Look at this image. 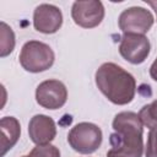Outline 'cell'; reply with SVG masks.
Segmentation results:
<instances>
[{"instance_id": "cell-6", "label": "cell", "mask_w": 157, "mask_h": 157, "mask_svg": "<svg viewBox=\"0 0 157 157\" xmlns=\"http://www.w3.org/2000/svg\"><path fill=\"white\" fill-rule=\"evenodd\" d=\"M66 86L59 80H45L36 88V101L45 109H59L66 103Z\"/></svg>"}, {"instance_id": "cell-8", "label": "cell", "mask_w": 157, "mask_h": 157, "mask_svg": "<svg viewBox=\"0 0 157 157\" xmlns=\"http://www.w3.org/2000/svg\"><path fill=\"white\" fill-rule=\"evenodd\" d=\"M151 44L146 36L123 34L119 44V53L130 64L137 65L144 63L150 54Z\"/></svg>"}, {"instance_id": "cell-19", "label": "cell", "mask_w": 157, "mask_h": 157, "mask_svg": "<svg viewBox=\"0 0 157 157\" xmlns=\"http://www.w3.org/2000/svg\"><path fill=\"white\" fill-rule=\"evenodd\" d=\"M22 157H33L32 155H26V156H22Z\"/></svg>"}, {"instance_id": "cell-11", "label": "cell", "mask_w": 157, "mask_h": 157, "mask_svg": "<svg viewBox=\"0 0 157 157\" xmlns=\"http://www.w3.org/2000/svg\"><path fill=\"white\" fill-rule=\"evenodd\" d=\"M1 140H0V157H4L20 139L21 126L15 117H4L0 120Z\"/></svg>"}, {"instance_id": "cell-9", "label": "cell", "mask_w": 157, "mask_h": 157, "mask_svg": "<svg viewBox=\"0 0 157 157\" xmlns=\"http://www.w3.org/2000/svg\"><path fill=\"white\" fill-rule=\"evenodd\" d=\"M63 25V13L59 7L52 4H40L33 12L34 28L44 34L58 32Z\"/></svg>"}, {"instance_id": "cell-7", "label": "cell", "mask_w": 157, "mask_h": 157, "mask_svg": "<svg viewBox=\"0 0 157 157\" xmlns=\"http://www.w3.org/2000/svg\"><path fill=\"white\" fill-rule=\"evenodd\" d=\"M71 17L77 26L93 28L104 18V6L98 0L75 1L71 7Z\"/></svg>"}, {"instance_id": "cell-2", "label": "cell", "mask_w": 157, "mask_h": 157, "mask_svg": "<svg viewBox=\"0 0 157 157\" xmlns=\"http://www.w3.org/2000/svg\"><path fill=\"white\" fill-rule=\"evenodd\" d=\"M98 90L114 104L130 103L136 93L135 77L114 63L102 64L94 75Z\"/></svg>"}, {"instance_id": "cell-16", "label": "cell", "mask_w": 157, "mask_h": 157, "mask_svg": "<svg viewBox=\"0 0 157 157\" xmlns=\"http://www.w3.org/2000/svg\"><path fill=\"white\" fill-rule=\"evenodd\" d=\"M150 76H151V78H152L153 81L157 82V58H156V60L152 63V65L150 66Z\"/></svg>"}, {"instance_id": "cell-3", "label": "cell", "mask_w": 157, "mask_h": 157, "mask_svg": "<svg viewBox=\"0 0 157 157\" xmlns=\"http://www.w3.org/2000/svg\"><path fill=\"white\" fill-rule=\"evenodd\" d=\"M20 64L28 72H42L53 66L55 54L53 49L39 40H28L20 52Z\"/></svg>"}, {"instance_id": "cell-1", "label": "cell", "mask_w": 157, "mask_h": 157, "mask_svg": "<svg viewBox=\"0 0 157 157\" xmlns=\"http://www.w3.org/2000/svg\"><path fill=\"white\" fill-rule=\"evenodd\" d=\"M114 132L110 135V150L107 152L118 157H142L144 124L134 112L118 113L112 123Z\"/></svg>"}, {"instance_id": "cell-4", "label": "cell", "mask_w": 157, "mask_h": 157, "mask_svg": "<svg viewBox=\"0 0 157 157\" xmlns=\"http://www.w3.org/2000/svg\"><path fill=\"white\" fill-rule=\"evenodd\" d=\"M102 140L103 135L101 128L87 121L76 124L67 134V142L70 147L82 155H90L97 151L102 144Z\"/></svg>"}, {"instance_id": "cell-5", "label": "cell", "mask_w": 157, "mask_h": 157, "mask_svg": "<svg viewBox=\"0 0 157 157\" xmlns=\"http://www.w3.org/2000/svg\"><path fill=\"white\" fill-rule=\"evenodd\" d=\"M155 18L152 13L140 6L125 9L118 18L119 28L124 34H142L147 33L152 27Z\"/></svg>"}, {"instance_id": "cell-17", "label": "cell", "mask_w": 157, "mask_h": 157, "mask_svg": "<svg viewBox=\"0 0 157 157\" xmlns=\"http://www.w3.org/2000/svg\"><path fill=\"white\" fill-rule=\"evenodd\" d=\"M146 4L150 5V6L155 10V12H156V17H157V1H147V0H146Z\"/></svg>"}, {"instance_id": "cell-12", "label": "cell", "mask_w": 157, "mask_h": 157, "mask_svg": "<svg viewBox=\"0 0 157 157\" xmlns=\"http://www.w3.org/2000/svg\"><path fill=\"white\" fill-rule=\"evenodd\" d=\"M15 48V33L4 21L0 23V56L5 58Z\"/></svg>"}, {"instance_id": "cell-13", "label": "cell", "mask_w": 157, "mask_h": 157, "mask_svg": "<svg viewBox=\"0 0 157 157\" xmlns=\"http://www.w3.org/2000/svg\"><path fill=\"white\" fill-rule=\"evenodd\" d=\"M139 117L145 126L150 130L157 128V99L150 104H146L139 112Z\"/></svg>"}, {"instance_id": "cell-15", "label": "cell", "mask_w": 157, "mask_h": 157, "mask_svg": "<svg viewBox=\"0 0 157 157\" xmlns=\"http://www.w3.org/2000/svg\"><path fill=\"white\" fill-rule=\"evenodd\" d=\"M145 155L146 157H157V128L151 129L148 132Z\"/></svg>"}, {"instance_id": "cell-18", "label": "cell", "mask_w": 157, "mask_h": 157, "mask_svg": "<svg viewBox=\"0 0 157 157\" xmlns=\"http://www.w3.org/2000/svg\"><path fill=\"white\" fill-rule=\"evenodd\" d=\"M107 157H118V156H114V155H109V153H107Z\"/></svg>"}, {"instance_id": "cell-14", "label": "cell", "mask_w": 157, "mask_h": 157, "mask_svg": "<svg viewBox=\"0 0 157 157\" xmlns=\"http://www.w3.org/2000/svg\"><path fill=\"white\" fill-rule=\"evenodd\" d=\"M33 157H60V151L56 146L45 144V145H37L31 152Z\"/></svg>"}, {"instance_id": "cell-10", "label": "cell", "mask_w": 157, "mask_h": 157, "mask_svg": "<svg viewBox=\"0 0 157 157\" xmlns=\"http://www.w3.org/2000/svg\"><path fill=\"white\" fill-rule=\"evenodd\" d=\"M28 135L36 145L50 144L56 136L55 121L44 114H36L28 123Z\"/></svg>"}]
</instances>
